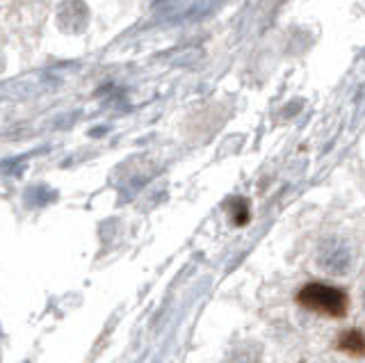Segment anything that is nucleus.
<instances>
[{
	"mask_svg": "<svg viewBox=\"0 0 365 363\" xmlns=\"http://www.w3.org/2000/svg\"><path fill=\"white\" fill-rule=\"evenodd\" d=\"M297 302L308 311H315L329 317H345L349 309L347 292L334 286H327V283H306L297 292Z\"/></svg>",
	"mask_w": 365,
	"mask_h": 363,
	"instance_id": "obj_1",
	"label": "nucleus"
},
{
	"mask_svg": "<svg viewBox=\"0 0 365 363\" xmlns=\"http://www.w3.org/2000/svg\"><path fill=\"white\" fill-rule=\"evenodd\" d=\"M317 263L324 272H329V275H345L351 265V252L342 240L331 237V240H327L322 249H319Z\"/></svg>",
	"mask_w": 365,
	"mask_h": 363,
	"instance_id": "obj_2",
	"label": "nucleus"
},
{
	"mask_svg": "<svg viewBox=\"0 0 365 363\" xmlns=\"http://www.w3.org/2000/svg\"><path fill=\"white\" fill-rule=\"evenodd\" d=\"M338 349L351 357H365V336L361 329H347L338 336Z\"/></svg>",
	"mask_w": 365,
	"mask_h": 363,
	"instance_id": "obj_3",
	"label": "nucleus"
},
{
	"mask_svg": "<svg viewBox=\"0 0 365 363\" xmlns=\"http://www.w3.org/2000/svg\"><path fill=\"white\" fill-rule=\"evenodd\" d=\"M233 222L237 226H245L249 222V203L245 199H237L233 203Z\"/></svg>",
	"mask_w": 365,
	"mask_h": 363,
	"instance_id": "obj_4",
	"label": "nucleus"
}]
</instances>
